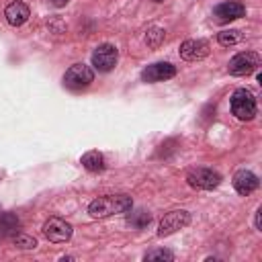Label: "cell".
Wrapping results in <instances>:
<instances>
[{"label": "cell", "instance_id": "13", "mask_svg": "<svg viewBox=\"0 0 262 262\" xmlns=\"http://www.w3.org/2000/svg\"><path fill=\"white\" fill-rule=\"evenodd\" d=\"M258 184H260V180H258V176L254 174V172H250V170H239V172H235V176H233V188L239 192V194H250V192H254L256 188H258Z\"/></svg>", "mask_w": 262, "mask_h": 262}, {"label": "cell", "instance_id": "6", "mask_svg": "<svg viewBox=\"0 0 262 262\" xmlns=\"http://www.w3.org/2000/svg\"><path fill=\"white\" fill-rule=\"evenodd\" d=\"M117 59H119V51L111 43H102L92 51V66L98 72H111L117 66Z\"/></svg>", "mask_w": 262, "mask_h": 262}, {"label": "cell", "instance_id": "17", "mask_svg": "<svg viewBox=\"0 0 262 262\" xmlns=\"http://www.w3.org/2000/svg\"><path fill=\"white\" fill-rule=\"evenodd\" d=\"M217 41L221 45H225V47H231V45H237L242 41V33L237 29H225V31H221L217 35Z\"/></svg>", "mask_w": 262, "mask_h": 262}, {"label": "cell", "instance_id": "18", "mask_svg": "<svg viewBox=\"0 0 262 262\" xmlns=\"http://www.w3.org/2000/svg\"><path fill=\"white\" fill-rule=\"evenodd\" d=\"M12 246L18 250H35L37 248V239L27 235V233H14L12 235Z\"/></svg>", "mask_w": 262, "mask_h": 262}, {"label": "cell", "instance_id": "4", "mask_svg": "<svg viewBox=\"0 0 262 262\" xmlns=\"http://www.w3.org/2000/svg\"><path fill=\"white\" fill-rule=\"evenodd\" d=\"M258 66H260V55L256 51H242L229 59L227 70L233 76H248L254 70H258Z\"/></svg>", "mask_w": 262, "mask_h": 262}, {"label": "cell", "instance_id": "5", "mask_svg": "<svg viewBox=\"0 0 262 262\" xmlns=\"http://www.w3.org/2000/svg\"><path fill=\"white\" fill-rule=\"evenodd\" d=\"M186 182L192 188H203V190H211L215 186H219L221 182V174L211 170V168H194L186 174Z\"/></svg>", "mask_w": 262, "mask_h": 262}, {"label": "cell", "instance_id": "7", "mask_svg": "<svg viewBox=\"0 0 262 262\" xmlns=\"http://www.w3.org/2000/svg\"><path fill=\"white\" fill-rule=\"evenodd\" d=\"M188 223H190V213H188V211H184V209H180V211H170V213H166V215L162 217V221H160V225H158V235H160V237L170 235V233H174V231L186 227Z\"/></svg>", "mask_w": 262, "mask_h": 262}, {"label": "cell", "instance_id": "11", "mask_svg": "<svg viewBox=\"0 0 262 262\" xmlns=\"http://www.w3.org/2000/svg\"><path fill=\"white\" fill-rule=\"evenodd\" d=\"M244 14H246V8L239 2H221L213 10V16H215L217 23H229V20L242 18Z\"/></svg>", "mask_w": 262, "mask_h": 262}, {"label": "cell", "instance_id": "8", "mask_svg": "<svg viewBox=\"0 0 262 262\" xmlns=\"http://www.w3.org/2000/svg\"><path fill=\"white\" fill-rule=\"evenodd\" d=\"M43 235L53 244H63L72 237V225L59 217H51L43 223Z\"/></svg>", "mask_w": 262, "mask_h": 262}, {"label": "cell", "instance_id": "2", "mask_svg": "<svg viewBox=\"0 0 262 262\" xmlns=\"http://www.w3.org/2000/svg\"><path fill=\"white\" fill-rule=\"evenodd\" d=\"M231 113L239 121H252L256 117V98L250 90L237 88L231 96Z\"/></svg>", "mask_w": 262, "mask_h": 262}, {"label": "cell", "instance_id": "15", "mask_svg": "<svg viewBox=\"0 0 262 262\" xmlns=\"http://www.w3.org/2000/svg\"><path fill=\"white\" fill-rule=\"evenodd\" d=\"M82 166L88 170V172H102L104 170V156L96 149H90L82 156Z\"/></svg>", "mask_w": 262, "mask_h": 262}, {"label": "cell", "instance_id": "16", "mask_svg": "<svg viewBox=\"0 0 262 262\" xmlns=\"http://www.w3.org/2000/svg\"><path fill=\"white\" fill-rule=\"evenodd\" d=\"M164 37H166V31H164V29L151 27V29H147V33H145V43H147V47L156 49V47H160V45L164 43Z\"/></svg>", "mask_w": 262, "mask_h": 262}, {"label": "cell", "instance_id": "20", "mask_svg": "<svg viewBox=\"0 0 262 262\" xmlns=\"http://www.w3.org/2000/svg\"><path fill=\"white\" fill-rule=\"evenodd\" d=\"M145 260H174V254L170 252V250H151V252H147L145 256H143Z\"/></svg>", "mask_w": 262, "mask_h": 262}, {"label": "cell", "instance_id": "14", "mask_svg": "<svg viewBox=\"0 0 262 262\" xmlns=\"http://www.w3.org/2000/svg\"><path fill=\"white\" fill-rule=\"evenodd\" d=\"M18 227H20V221L14 213H0V239L14 235Z\"/></svg>", "mask_w": 262, "mask_h": 262}, {"label": "cell", "instance_id": "3", "mask_svg": "<svg viewBox=\"0 0 262 262\" xmlns=\"http://www.w3.org/2000/svg\"><path fill=\"white\" fill-rule=\"evenodd\" d=\"M94 82V72L86 63H74L63 74V86L70 90H82Z\"/></svg>", "mask_w": 262, "mask_h": 262}, {"label": "cell", "instance_id": "19", "mask_svg": "<svg viewBox=\"0 0 262 262\" xmlns=\"http://www.w3.org/2000/svg\"><path fill=\"white\" fill-rule=\"evenodd\" d=\"M151 221V217L145 213V211H139V213H135L133 217H129V223L133 225V227H137V229H141V227H145L147 223Z\"/></svg>", "mask_w": 262, "mask_h": 262}, {"label": "cell", "instance_id": "10", "mask_svg": "<svg viewBox=\"0 0 262 262\" xmlns=\"http://www.w3.org/2000/svg\"><path fill=\"white\" fill-rule=\"evenodd\" d=\"M209 55V43L205 39H188L180 45V57L186 61H199Z\"/></svg>", "mask_w": 262, "mask_h": 262}, {"label": "cell", "instance_id": "23", "mask_svg": "<svg viewBox=\"0 0 262 262\" xmlns=\"http://www.w3.org/2000/svg\"><path fill=\"white\" fill-rule=\"evenodd\" d=\"M154 2H164V0H154Z\"/></svg>", "mask_w": 262, "mask_h": 262}, {"label": "cell", "instance_id": "21", "mask_svg": "<svg viewBox=\"0 0 262 262\" xmlns=\"http://www.w3.org/2000/svg\"><path fill=\"white\" fill-rule=\"evenodd\" d=\"M260 209H256V215H254V225H256V229H260Z\"/></svg>", "mask_w": 262, "mask_h": 262}, {"label": "cell", "instance_id": "9", "mask_svg": "<svg viewBox=\"0 0 262 262\" xmlns=\"http://www.w3.org/2000/svg\"><path fill=\"white\" fill-rule=\"evenodd\" d=\"M176 76V68L168 61H158V63H151L147 66L143 72H141V80L147 82V84H154V82H164V80H170Z\"/></svg>", "mask_w": 262, "mask_h": 262}, {"label": "cell", "instance_id": "12", "mask_svg": "<svg viewBox=\"0 0 262 262\" xmlns=\"http://www.w3.org/2000/svg\"><path fill=\"white\" fill-rule=\"evenodd\" d=\"M4 16H6L8 25H12V27H20V25H25V23L29 20L31 10H29V6H27L25 2L16 0V2H10V4L6 6Z\"/></svg>", "mask_w": 262, "mask_h": 262}, {"label": "cell", "instance_id": "22", "mask_svg": "<svg viewBox=\"0 0 262 262\" xmlns=\"http://www.w3.org/2000/svg\"><path fill=\"white\" fill-rule=\"evenodd\" d=\"M53 6H57V8H61V6H66L68 4V0H49Z\"/></svg>", "mask_w": 262, "mask_h": 262}, {"label": "cell", "instance_id": "1", "mask_svg": "<svg viewBox=\"0 0 262 262\" xmlns=\"http://www.w3.org/2000/svg\"><path fill=\"white\" fill-rule=\"evenodd\" d=\"M131 207H133V201L129 194H104V196L94 199L88 205V213L94 219H104L117 213H127L131 211Z\"/></svg>", "mask_w": 262, "mask_h": 262}]
</instances>
